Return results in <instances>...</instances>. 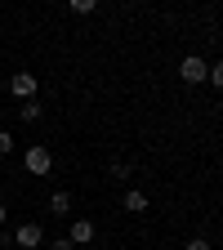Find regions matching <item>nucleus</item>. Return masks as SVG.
Wrapping results in <instances>:
<instances>
[{"label": "nucleus", "instance_id": "nucleus-1", "mask_svg": "<svg viewBox=\"0 0 223 250\" xmlns=\"http://www.w3.org/2000/svg\"><path fill=\"white\" fill-rule=\"evenodd\" d=\"M179 76H183L187 85H201V81L210 76V67H205V58H197V54H187V58L179 62Z\"/></svg>", "mask_w": 223, "mask_h": 250}, {"label": "nucleus", "instance_id": "nucleus-10", "mask_svg": "<svg viewBox=\"0 0 223 250\" xmlns=\"http://www.w3.org/2000/svg\"><path fill=\"white\" fill-rule=\"evenodd\" d=\"M5 152H14V134H9V130H0V156H5Z\"/></svg>", "mask_w": 223, "mask_h": 250}, {"label": "nucleus", "instance_id": "nucleus-6", "mask_svg": "<svg viewBox=\"0 0 223 250\" xmlns=\"http://www.w3.org/2000/svg\"><path fill=\"white\" fill-rule=\"evenodd\" d=\"M125 210H130V214H143V210H147V197L139 192V188H130V192H125Z\"/></svg>", "mask_w": 223, "mask_h": 250}, {"label": "nucleus", "instance_id": "nucleus-7", "mask_svg": "<svg viewBox=\"0 0 223 250\" xmlns=\"http://www.w3.org/2000/svg\"><path fill=\"white\" fill-rule=\"evenodd\" d=\"M49 210H54V214H67V210H72V197H67V192H54V197H49Z\"/></svg>", "mask_w": 223, "mask_h": 250}, {"label": "nucleus", "instance_id": "nucleus-8", "mask_svg": "<svg viewBox=\"0 0 223 250\" xmlns=\"http://www.w3.org/2000/svg\"><path fill=\"white\" fill-rule=\"evenodd\" d=\"M18 116H22V121H36V116H41V103H36V99L22 103V107H18Z\"/></svg>", "mask_w": 223, "mask_h": 250}, {"label": "nucleus", "instance_id": "nucleus-4", "mask_svg": "<svg viewBox=\"0 0 223 250\" xmlns=\"http://www.w3.org/2000/svg\"><path fill=\"white\" fill-rule=\"evenodd\" d=\"M14 241H18V246H27V250H36V246L45 241V232H41V224H22V228L14 232Z\"/></svg>", "mask_w": 223, "mask_h": 250}, {"label": "nucleus", "instance_id": "nucleus-3", "mask_svg": "<svg viewBox=\"0 0 223 250\" xmlns=\"http://www.w3.org/2000/svg\"><path fill=\"white\" fill-rule=\"evenodd\" d=\"M49 166H54V156H49V147H27V170L31 174H49Z\"/></svg>", "mask_w": 223, "mask_h": 250}, {"label": "nucleus", "instance_id": "nucleus-11", "mask_svg": "<svg viewBox=\"0 0 223 250\" xmlns=\"http://www.w3.org/2000/svg\"><path fill=\"white\" fill-rule=\"evenodd\" d=\"M183 250H210V241H205V237H192V241H187Z\"/></svg>", "mask_w": 223, "mask_h": 250}, {"label": "nucleus", "instance_id": "nucleus-12", "mask_svg": "<svg viewBox=\"0 0 223 250\" xmlns=\"http://www.w3.org/2000/svg\"><path fill=\"white\" fill-rule=\"evenodd\" d=\"M49 250H72V241H67V237H58V241H49Z\"/></svg>", "mask_w": 223, "mask_h": 250}, {"label": "nucleus", "instance_id": "nucleus-2", "mask_svg": "<svg viewBox=\"0 0 223 250\" xmlns=\"http://www.w3.org/2000/svg\"><path fill=\"white\" fill-rule=\"evenodd\" d=\"M9 94L22 99V103H31V99H36V76H31V72H14L9 76Z\"/></svg>", "mask_w": 223, "mask_h": 250}, {"label": "nucleus", "instance_id": "nucleus-5", "mask_svg": "<svg viewBox=\"0 0 223 250\" xmlns=\"http://www.w3.org/2000/svg\"><path fill=\"white\" fill-rule=\"evenodd\" d=\"M67 241H72V246H85V241H94V224H89V219H76Z\"/></svg>", "mask_w": 223, "mask_h": 250}, {"label": "nucleus", "instance_id": "nucleus-13", "mask_svg": "<svg viewBox=\"0 0 223 250\" xmlns=\"http://www.w3.org/2000/svg\"><path fill=\"white\" fill-rule=\"evenodd\" d=\"M0 224H5V206H0Z\"/></svg>", "mask_w": 223, "mask_h": 250}, {"label": "nucleus", "instance_id": "nucleus-9", "mask_svg": "<svg viewBox=\"0 0 223 250\" xmlns=\"http://www.w3.org/2000/svg\"><path fill=\"white\" fill-rule=\"evenodd\" d=\"M205 81H210V85H219V89H223V58H219V62H210V76H205Z\"/></svg>", "mask_w": 223, "mask_h": 250}]
</instances>
